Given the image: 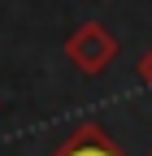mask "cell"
I'll list each match as a JSON object with an SVG mask.
<instances>
[{
    "instance_id": "1",
    "label": "cell",
    "mask_w": 152,
    "mask_h": 156,
    "mask_svg": "<svg viewBox=\"0 0 152 156\" xmlns=\"http://www.w3.org/2000/svg\"><path fill=\"white\" fill-rule=\"evenodd\" d=\"M70 156H113L109 147H96V143H87V147H78V152H70Z\"/></svg>"
}]
</instances>
